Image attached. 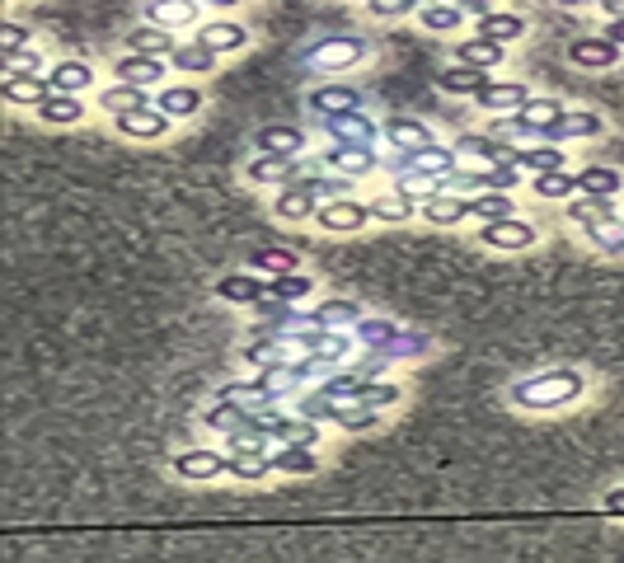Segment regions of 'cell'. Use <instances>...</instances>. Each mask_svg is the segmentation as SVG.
Here are the masks:
<instances>
[{
  "label": "cell",
  "instance_id": "cell-1",
  "mask_svg": "<svg viewBox=\"0 0 624 563\" xmlns=\"http://www.w3.org/2000/svg\"><path fill=\"white\" fill-rule=\"evenodd\" d=\"M582 390H587V381H582L578 371L559 366V371H540V376L517 381L507 395H512V404L526 409V413H559V409H568V404H578Z\"/></svg>",
  "mask_w": 624,
  "mask_h": 563
},
{
  "label": "cell",
  "instance_id": "cell-2",
  "mask_svg": "<svg viewBox=\"0 0 624 563\" xmlns=\"http://www.w3.org/2000/svg\"><path fill=\"white\" fill-rule=\"evenodd\" d=\"M371 221V202H357V198H338V202H324L315 226L329 230V235H357V230Z\"/></svg>",
  "mask_w": 624,
  "mask_h": 563
},
{
  "label": "cell",
  "instance_id": "cell-3",
  "mask_svg": "<svg viewBox=\"0 0 624 563\" xmlns=\"http://www.w3.org/2000/svg\"><path fill=\"white\" fill-rule=\"evenodd\" d=\"M174 474L188 479V484H207L216 474H230V456L207 451V446H193V451H179V456H174Z\"/></svg>",
  "mask_w": 624,
  "mask_h": 563
},
{
  "label": "cell",
  "instance_id": "cell-4",
  "mask_svg": "<svg viewBox=\"0 0 624 563\" xmlns=\"http://www.w3.org/2000/svg\"><path fill=\"white\" fill-rule=\"evenodd\" d=\"M273 432L263 427V418H259V409H254V418L249 423H240L235 432H226V451L230 456H244V460H268L273 451Z\"/></svg>",
  "mask_w": 624,
  "mask_h": 563
},
{
  "label": "cell",
  "instance_id": "cell-5",
  "mask_svg": "<svg viewBox=\"0 0 624 563\" xmlns=\"http://www.w3.org/2000/svg\"><path fill=\"white\" fill-rule=\"evenodd\" d=\"M559 113H564V104H559V99H540V94H535V99L521 108V113H512V122H507L498 137H507V132H531V137H545L549 127L559 122Z\"/></svg>",
  "mask_w": 624,
  "mask_h": 563
},
{
  "label": "cell",
  "instance_id": "cell-6",
  "mask_svg": "<svg viewBox=\"0 0 624 563\" xmlns=\"http://www.w3.org/2000/svg\"><path fill=\"white\" fill-rule=\"evenodd\" d=\"M479 244H488V249H503V254H517V249H531V244H535V226H531V221L507 216V221L479 226Z\"/></svg>",
  "mask_w": 624,
  "mask_h": 563
},
{
  "label": "cell",
  "instance_id": "cell-7",
  "mask_svg": "<svg viewBox=\"0 0 624 563\" xmlns=\"http://www.w3.org/2000/svg\"><path fill=\"white\" fill-rule=\"evenodd\" d=\"M606 132V122L587 113V108H564L559 122L545 132V146H559V141H587V137H601Z\"/></svg>",
  "mask_w": 624,
  "mask_h": 563
},
{
  "label": "cell",
  "instance_id": "cell-8",
  "mask_svg": "<svg viewBox=\"0 0 624 563\" xmlns=\"http://www.w3.org/2000/svg\"><path fill=\"white\" fill-rule=\"evenodd\" d=\"M620 52L624 47H615L606 33H596V38H573L568 61L582 66V71H610V66H620Z\"/></svg>",
  "mask_w": 624,
  "mask_h": 563
},
{
  "label": "cell",
  "instance_id": "cell-9",
  "mask_svg": "<svg viewBox=\"0 0 624 563\" xmlns=\"http://www.w3.org/2000/svg\"><path fill=\"white\" fill-rule=\"evenodd\" d=\"M568 221L573 226H582L587 235H596V230H606V226H620V212H615V198H573L568 202Z\"/></svg>",
  "mask_w": 624,
  "mask_h": 563
},
{
  "label": "cell",
  "instance_id": "cell-10",
  "mask_svg": "<svg viewBox=\"0 0 624 563\" xmlns=\"http://www.w3.org/2000/svg\"><path fill=\"white\" fill-rule=\"evenodd\" d=\"M531 99L535 94L526 90V85H517V80H488L484 90L474 94V104L488 108V113H521Z\"/></svg>",
  "mask_w": 624,
  "mask_h": 563
},
{
  "label": "cell",
  "instance_id": "cell-11",
  "mask_svg": "<svg viewBox=\"0 0 624 563\" xmlns=\"http://www.w3.org/2000/svg\"><path fill=\"white\" fill-rule=\"evenodd\" d=\"M324 202L310 193V183H291V188H277V198H273V212L277 221H315L320 216Z\"/></svg>",
  "mask_w": 624,
  "mask_h": 563
},
{
  "label": "cell",
  "instance_id": "cell-12",
  "mask_svg": "<svg viewBox=\"0 0 624 563\" xmlns=\"http://www.w3.org/2000/svg\"><path fill=\"white\" fill-rule=\"evenodd\" d=\"M310 61L320 66V71H352V66H362L366 61V43L362 38H329L310 52Z\"/></svg>",
  "mask_w": 624,
  "mask_h": 563
},
{
  "label": "cell",
  "instance_id": "cell-13",
  "mask_svg": "<svg viewBox=\"0 0 624 563\" xmlns=\"http://www.w3.org/2000/svg\"><path fill=\"white\" fill-rule=\"evenodd\" d=\"M381 132L399 155H418V151H427V146H437L432 132H427V122H418V118H385Z\"/></svg>",
  "mask_w": 624,
  "mask_h": 563
},
{
  "label": "cell",
  "instance_id": "cell-14",
  "mask_svg": "<svg viewBox=\"0 0 624 563\" xmlns=\"http://www.w3.org/2000/svg\"><path fill=\"white\" fill-rule=\"evenodd\" d=\"M113 122H118L122 137H132V141H165L174 118H165L160 108H137V113H122V118H113Z\"/></svg>",
  "mask_w": 624,
  "mask_h": 563
},
{
  "label": "cell",
  "instance_id": "cell-15",
  "mask_svg": "<svg viewBox=\"0 0 624 563\" xmlns=\"http://www.w3.org/2000/svg\"><path fill=\"white\" fill-rule=\"evenodd\" d=\"M216 296L230 305H259L268 301V277L259 273H226L221 282H216Z\"/></svg>",
  "mask_w": 624,
  "mask_h": 563
},
{
  "label": "cell",
  "instance_id": "cell-16",
  "mask_svg": "<svg viewBox=\"0 0 624 563\" xmlns=\"http://www.w3.org/2000/svg\"><path fill=\"white\" fill-rule=\"evenodd\" d=\"M198 43L207 47V52H216V57H226V52H240V47L249 43V33H244V24H235V19H207L198 29Z\"/></svg>",
  "mask_w": 624,
  "mask_h": 563
},
{
  "label": "cell",
  "instance_id": "cell-17",
  "mask_svg": "<svg viewBox=\"0 0 624 563\" xmlns=\"http://www.w3.org/2000/svg\"><path fill=\"white\" fill-rule=\"evenodd\" d=\"M113 76H118L122 85H141V90H151V85H160V80H165V61L127 52V57L113 61Z\"/></svg>",
  "mask_w": 624,
  "mask_h": 563
},
{
  "label": "cell",
  "instance_id": "cell-18",
  "mask_svg": "<svg viewBox=\"0 0 624 563\" xmlns=\"http://www.w3.org/2000/svg\"><path fill=\"white\" fill-rule=\"evenodd\" d=\"M329 137L338 146H371L376 151V137H385V132L362 113H343V118H329Z\"/></svg>",
  "mask_w": 624,
  "mask_h": 563
},
{
  "label": "cell",
  "instance_id": "cell-19",
  "mask_svg": "<svg viewBox=\"0 0 624 563\" xmlns=\"http://www.w3.org/2000/svg\"><path fill=\"white\" fill-rule=\"evenodd\" d=\"M127 52H137V57H174L179 43H174V33L160 29V24H137V29L127 33Z\"/></svg>",
  "mask_w": 624,
  "mask_h": 563
},
{
  "label": "cell",
  "instance_id": "cell-20",
  "mask_svg": "<svg viewBox=\"0 0 624 563\" xmlns=\"http://www.w3.org/2000/svg\"><path fill=\"white\" fill-rule=\"evenodd\" d=\"M47 85H52L57 94H76V99H80V94L94 85V66H90V61H80V57H66V61L52 66Z\"/></svg>",
  "mask_w": 624,
  "mask_h": 563
},
{
  "label": "cell",
  "instance_id": "cell-21",
  "mask_svg": "<svg viewBox=\"0 0 624 563\" xmlns=\"http://www.w3.org/2000/svg\"><path fill=\"white\" fill-rule=\"evenodd\" d=\"M423 221L427 226H460L465 216H470V198H460V193H432L423 198Z\"/></svg>",
  "mask_w": 624,
  "mask_h": 563
},
{
  "label": "cell",
  "instance_id": "cell-22",
  "mask_svg": "<svg viewBox=\"0 0 624 563\" xmlns=\"http://www.w3.org/2000/svg\"><path fill=\"white\" fill-rule=\"evenodd\" d=\"M324 165L334 169H343V174H348V179H362V174H371V169H376V151H371V146H329V151H324Z\"/></svg>",
  "mask_w": 624,
  "mask_h": 563
},
{
  "label": "cell",
  "instance_id": "cell-23",
  "mask_svg": "<svg viewBox=\"0 0 624 563\" xmlns=\"http://www.w3.org/2000/svg\"><path fill=\"white\" fill-rule=\"evenodd\" d=\"M202 15V5L198 0H151V5H146V19H151V24H160V29H188V24H193V19Z\"/></svg>",
  "mask_w": 624,
  "mask_h": 563
},
{
  "label": "cell",
  "instance_id": "cell-24",
  "mask_svg": "<svg viewBox=\"0 0 624 563\" xmlns=\"http://www.w3.org/2000/svg\"><path fill=\"white\" fill-rule=\"evenodd\" d=\"M268 470L291 474V479H305V474L320 470V456H315V446H277L273 456H268Z\"/></svg>",
  "mask_w": 624,
  "mask_h": 563
},
{
  "label": "cell",
  "instance_id": "cell-25",
  "mask_svg": "<svg viewBox=\"0 0 624 563\" xmlns=\"http://www.w3.org/2000/svg\"><path fill=\"white\" fill-rule=\"evenodd\" d=\"M362 104V94L352 90V85H320V90L310 94V108L320 113V118H343V113H357Z\"/></svg>",
  "mask_w": 624,
  "mask_h": 563
},
{
  "label": "cell",
  "instance_id": "cell-26",
  "mask_svg": "<svg viewBox=\"0 0 624 563\" xmlns=\"http://www.w3.org/2000/svg\"><path fill=\"white\" fill-rule=\"evenodd\" d=\"M244 174H249V183H277V188H291L296 179V165H291L287 155H254L249 165H244Z\"/></svg>",
  "mask_w": 624,
  "mask_h": 563
},
{
  "label": "cell",
  "instance_id": "cell-27",
  "mask_svg": "<svg viewBox=\"0 0 624 563\" xmlns=\"http://www.w3.org/2000/svg\"><path fill=\"white\" fill-rule=\"evenodd\" d=\"M47 94H57V90H52L43 76H5V104L33 108V113H38Z\"/></svg>",
  "mask_w": 624,
  "mask_h": 563
},
{
  "label": "cell",
  "instance_id": "cell-28",
  "mask_svg": "<svg viewBox=\"0 0 624 563\" xmlns=\"http://www.w3.org/2000/svg\"><path fill=\"white\" fill-rule=\"evenodd\" d=\"M305 320H310V329H338V334H343L348 324H362V305L357 301H324V305H315Z\"/></svg>",
  "mask_w": 624,
  "mask_h": 563
},
{
  "label": "cell",
  "instance_id": "cell-29",
  "mask_svg": "<svg viewBox=\"0 0 624 563\" xmlns=\"http://www.w3.org/2000/svg\"><path fill=\"white\" fill-rule=\"evenodd\" d=\"M535 198H545V202H573L582 193V183L573 169H549V174H535Z\"/></svg>",
  "mask_w": 624,
  "mask_h": 563
},
{
  "label": "cell",
  "instance_id": "cell-30",
  "mask_svg": "<svg viewBox=\"0 0 624 563\" xmlns=\"http://www.w3.org/2000/svg\"><path fill=\"white\" fill-rule=\"evenodd\" d=\"M155 108L165 118H193V113H202V90H193V85H165V90L155 94Z\"/></svg>",
  "mask_w": 624,
  "mask_h": 563
},
{
  "label": "cell",
  "instance_id": "cell-31",
  "mask_svg": "<svg viewBox=\"0 0 624 563\" xmlns=\"http://www.w3.org/2000/svg\"><path fill=\"white\" fill-rule=\"evenodd\" d=\"M305 151V132L301 127H287V122H277V127H263L259 132V155H301Z\"/></svg>",
  "mask_w": 624,
  "mask_h": 563
},
{
  "label": "cell",
  "instance_id": "cell-32",
  "mask_svg": "<svg viewBox=\"0 0 624 563\" xmlns=\"http://www.w3.org/2000/svg\"><path fill=\"white\" fill-rule=\"evenodd\" d=\"M80 118H85V104L76 94H47L38 108V122H47V127H76Z\"/></svg>",
  "mask_w": 624,
  "mask_h": 563
},
{
  "label": "cell",
  "instance_id": "cell-33",
  "mask_svg": "<svg viewBox=\"0 0 624 563\" xmlns=\"http://www.w3.org/2000/svg\"><path fill=\"white\" fill-rule=\"evenodd\" d=\"M249 418H254V404H240V399H226V395L202 413V423L212 427V432H235V427L249 423Z\"/></svg>",
  "mask_w": 624,
  "mask_h": 563
},
{
  "label": "cell",
  "instance_id": "cell-34",
  "mask_svg": "<svg viewBox=\"0 0 624 563\" xmlns=\"http://www.w3.org/2000/svg\"><path fill=\"white\" fill-rule=\"evenodd\" d=\"M521 33H526V19H521V15H507V10H493V15L479 19V38H488V43H498V47L517 43Z\"/></svg>",
  "mask_w": 624,
  "mask_h": 563
},
{
  "label": "cell",
  "instance_id": "cell-35",
  "mask_svg": "<svg viewBox=\"0 0 624 563\" xmlns=\"http://www.w3.org/2000/svg\"><path fill=\"white\" fill-rule=\"evenodd\" d=\"M151 90H141V85H108L104 94H99V108H108L113 118H122V113H137V108H151V99H146Z\"/></svg>",
  "mask_w": 624,
  "mask_h": 563
},
{
  "label": "cell",
  "instance_id": "cell-36",
  "mask_svg": "<svg viewBox=\"0 0 624 563\" xmlns=\"http://www.w3.org/2000/svg\"><path fill=\"white\" fill-rule=\"evenodd\" d=\"M507 165L531 169V174H549V169H568V160H564V151H559V146H526V151L507 155Z\"/></svg>",
  "mask_w": 624,
  "mask_h": 563
},
{
  "label": "cell",
  "instance_id": "cell-37",
  "mask_svg": "<svg viewBox=\"0 0 624 563\" xmlns=\"http://www.w3.org/2000/svg\"><path fill=\"white\" fill-rule=\"evenodd\" d=\"M418 24H423L427 33H456L460 24H465V10H460L456 0H437V5H423V10H418Z\"/></svg>",
  "mask_w": 624,
  "mask_h": 563
},
{
  "label": "cell",
  "instance_id": "cell-38",
  "mask_svg": "<svg viewBox=\"0 0 624 563\" xmlns=\"http://www.w3.org/2000/svg\"><path fill=\"white\" fill-rule=\"evenodd\" d=\"M268 296H273V301H287V305H301L315 296V277H305V273L268 277Z\"/></svg>",
  "mask_w": 624,
  "mask_h": 563
},
{
  "label": "cell",
  "instance_id": "cell-39",
  "mask_svg": "<svg viewBox=\"0 0 624 563\" xmlns=\"http://www.w3.org/2000/svg\"><path fill=\"white\" fill-rule=\"evenodd\" d=\"M456 57H460V66H474V71H493L498 61H503V47L498 43H488V38H465V43L456 47Z\"/></svg>",
  "mask_w": 624,
  "mask_h": 563
},
{
  "label": "cell",
  "instance_id": "cell-40",
  "mask_svg": "<svg viewBox=\"0 0 624 563\" xmlns=\"http://www.w3.org/2000/svg\"><path fill=\"white\" fill-rule=\"evenodd\" d=\"M399 399H404V390H399L395 381H362L357 385V404H362V409L385 413V409H395Z\"/></svg>",
  "mask_w": 624,
  "mask_h": 563
},
{
  "label": "cell",
  "instance_id": "cell-41",
  "mask_svg": "<svg viewBox=\"0 0 624 563\" xmlns=\"http://www.w3.org/2000/svg\"><path fill=\"white\" fill-rule=\"evenodd\" d=\"M169 66H174V71H183V76H188V71H193V76H207V71L216 66V52H207V47L193 38V43H179V52L169 57Z\"/></svg>",
  "mask_w": 624,
  "mask_h": 563
},
{
  "label": "cell",
  "instance_id": "cell-42",
  "mask_svg": "<svg viewBox=\"0 0 624 563\" xmlns=\"http://www.w3.org/2000/svg\"><path fill=\"white\" fill-rule=\"evenodd\" d=\"M437 85L451 94H479L488 85V71H474V66H446L442 76H437Z\"/></svg>",
  "mask_w": 624,
  "mask_h": 563
},
{
  "label": "cell",
  "instance_id": "cell-43",
  "mask_svg": "<svg viewBox=\"0 0 624 563\" xmlns=\"http://www.w3.org/2000/svg\"><path fill=\"white\" fill-rule=\"evenodd\" d=\"M578 183H582V193H587V198H615V193H620V169L592 165V169H582V174H578Z\"/></svg>",
  "mask_w": 624,
  "mask_h": 563
},
{
  "label": "cell",
  "instance_id": "cell-44",
  "mask_svg": "<svg viewBox=\"0 0 624 563\" xmlns=\"http://www.w3.org/2000/svg\"><path fill=\"white\" fill-rule=\"evenodd\" d=\"M470 216H479L484 226L507 221V216H512V198H507V193H474V198H470Z\"/></svg>",
  "mask_w": 624,
  "mask_h": 563
},
{
  "label": "cell",
  "instance_id": "cell-45",
  "mask_svg": "<svg viewBox=\"0 0 624 563\" xmlns=\"http://www.w3.org/2000/svg\"><path fill=\"white\" fill-rule=\"evenodd\" d=\"M357 338H362L371 352H390L399 343V329L390 320H362L357 324Z\"/></svg>",
  "mask_w": 624,
  "mask_h": 563
},
{
  "label": "cell",
  "instance_id": "cell-46",
  "mask_svg": "<svg viewBox=\"0 0 624 563\" xmlns=\"http://www.w3.org/2000/svg\"><path fill=\"white\" fill-rule=\"evenodd\" d=\"M254 268L259 273H273V277H282V273H296V254L291 249H254Z\"/></svg>",
  "mask_w": 624,
  "mask_h": 563
},
{
  "label": "cell",
  "instance_id": "cell-47",
  "mask_svg": "<svg viewBox=\"0 0 624 563\" xmlns=\"http://www.w3.org/2000/svg\"><path fill=\"white\" fill-rule=\"evenodd\" d=\"M371 216H376V221H409L413 198H404V193H385V198L371 202Z\"/></svg>",
  "mask_w": 624,
  "mask_h": 563
},
{
  "label": "cell",
  "instance_id": "cell-48",
  "mask_svg": "<svg viewBox=\"0 0 624 563\" xmlns=\"http://www.w3.org/2000/svg\"><path fill=\"white\" fill-rule=\"evenodd\" d=\"M0 71H5V76H38V71H43V52H38V47H24L19 57L0 61Z\"/></svg>",
  "mask_w": 624,
  "mask_h": 563
},
{
  "label": "cell",
  "instance_id": "cell-49",
  "mask_svg": "<svg viewBox=\"0 0 624 563\" xmlns=\"http://www.w3.org/2000/svg\"><path fill=\"white\" fill-rule=\"evenodd\" d=\"M24 43H29V29H24V24H15V19H5V24H0V61L19 57V52H24Z\"/></svg>",
  "mask_w": 624,
  "mask_h": 563
},
{
  "label": "cell",
  "instance_id": "cell-50",
  "mask_svg": "<svg viewBox=\"0 0 624 563\" xmlns=\"http://www.w3.org/2000/svg\"><path fill=\"white\" fill-rule=\"evenodd\" d=\"M305 183H310V193H315L320 202H338V198H348V183L338 179V174H334V179H329V174H310Z\"/></svg>",
  "mask_w": 624,
  "mask_h": 563
},
{
  "label": "cell",
  "instance_id": "cell-51",
  "mask_svg": "<svg viewBox=\"0 0 624 563\" xmlns=\"http://www.w3.org/2000/svg\"><path fill=\"white\" fill-rule=\"evenodd\" d=\"M230 474H235V479H249V484H254V479H263V474H273V470H268V460L230 456Z\"/></svg>",
  "mask_w": 624,
  "mask_h": 563
},
{
  "label": "cell",
  "instance_id": "cell-52",
  "mask_svg": "<svg viewBox=\"0 0 624 563\" xmlns=\"http://www.w3.org/2000/svg\"><path fill=\"white\" fill-rule=\"evenodd\" d=\"M601 512L606 517H624V488H610L606 498H601Z\"/></svg>",
  "mask_w": 624,
  "mask_h": 563
},
{
  "label": "cell",
  "instance_id": "cell-53",
  "mask_svg": "<svg viewBox=\"0 0 624 563\" xmlns=\"http://www.w3.org/2000/svg\"><path fill=\"white\" fill-rule=\"evenodd\" d=\"M606 38L615 47H624V19H606Z\"/></svg>",
  "mask_w": 624,
  "mask_h": 563
},
{
  "label": "cell",
  "instance_id": "cell-54",
  "mask_svg": "<svg viewBox=\"0 0 624 563\" xmlns=\"http://www.w3.org/2000/svg\"><path fill=\"white\" fill-rule=\"evenodd\" d=\"M460 10H474V15H493V10H488V0H456Z\"/></svg>",
  "mask_w": 624,
  "mask_h": 563
},
{
  "label": "cell",
  "instance_id": "cell-55",
  "mask_svg": "<svg viewBox=\"0 0 624 563\" xmlns=\"http://www.w3.org/2000/svg\"><path fill=\"white\" fill-rule=\"evenodd\" d=\"M601 5H606L610 19H624V0H601Z\"/></svg>",
  "mask_w": 624,
  "mask_h": 563
},
{
  "label": "cell",
  "instance_id": "cell-56",
  "mask_svg": "<svg viewBox=\"0 0 624 563\" xmlns=\"http://www.w3.org/2000/svg\"><path fill=\"white\" fill-rule=\"evenodd\" d=\"M198 5H221V10H230V5H244V0H198Z\"/></svg>",
  "mask_w": 624,
  "mask_h": 563
},
{
  "label": "cell",
  "instance_id": "cell-57",
  "mask_svg": "<svg viewBox=\"0 0 624 563\" xmlns=\"http://www.w3.org/2000/svg\"><path fill=\"white\" fill-rule=\"evenodd\" d=\"M554 5H592V0H554Z\"/></svg>",
  "mask_w": 624,
  "mask_h": 563
},
{
  "label": "cell",
  "instance_id": "cell-58",
  "mask_svg": "<svg viewBox=\"0 0 624 563\" xmlns=\"http://www.w3.org/2000/svg\"><path fill=\"white\" fill-rule=\"evenodd\" d=\"M366 5H376V0H366Z\"/></svg>",
  "mask_w": 624,
  "mask_h": 563
}]
</instances>
